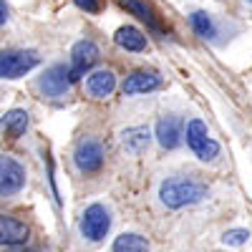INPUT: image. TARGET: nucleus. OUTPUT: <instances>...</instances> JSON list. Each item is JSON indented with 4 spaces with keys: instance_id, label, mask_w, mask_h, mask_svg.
Masks as SVG:
<instances>
[{
    "instance_id": "f8f14e48",
    "label": "nucleus",
    "mask_w": 252,
    "mask_h": 252,
    "mask_svg": "<svg viewBox=\"0 0 252 252\" xmlns=\"http://www.w3.org/2000/svg\"><path fill=\"white\" fill-rule=\"evenodd\" d=\"M86 91H89V96L96 98V101L109 98V96L116 91V73H114L111 68L94 71V73L86 78Z\"/></svg>"
},
{
    "instance_id": "9b49d317",
    "label": "nucleus",
    "mask_w": 252,
    "mask_h": 252,
    "mask_svg": "<svg viewBox=\"0 0 252 252\" xmlns=\"http://www.w3.org/2000/svg\"><path fill=\"white\" fill-rule=\"evenodd\" d=\"M154 136H157L161 149H166V152L177 149V146L182 144V139H184V124H182V119L179 116H161L157 121V134Z\"/></svg>"
},
{
    "instance_id": "6e6552de",
    "label": "nucleus",
    "mask_w": 252,
    "mask_h": 252,
    "mask_svg": "<svg viewBox=\"0 0 252 252\" xmlns=\"http://www.w3.org/2000/svg\"><path fill=\"white\" fill-rule=\"evenodd\" d=\"M98 58H101V53H98V46L94 40H89V38L78 40L71 48V78L73 81L83 78L98 63Z\"/></svg>"
},
{
    "instance_id": "ddd939ff",
    "label": "nucleus",
    "mask_w": 252,
    "mask_h": 252,
    "mask_svg": "<svg viewBox=\"0 0 252 252\" xmlns=\"http://www.w3.org/2000/svg\"><path fill=\"white\" fill-rule=\"evenodd\" d=\"M114 43L124 51H131V53H144L146 51V35L134 28V26H121L114 33Z\"/></svg>"
},
{
    "instance_id": "4468645a",
    "label": "nucleus",
    "mask_w": 252,
    "mask_h": 252,
    "mask_svg": "<svg viewBox=\"0 0 252 252\" xmlns=\"http://www.w3.org/2000/svg\"><path fill=\"white\" fill-rule=\"evenodd\" d=\"M0 129H3V134L8 139H20L28 129V111L10 109L8 114H3V119H0Z\"/></svg>"
},
{
    "instance_id": "9d476101",
    "label": "nucleus",
    "mask_w": 252,
    "mask_h": 252,
    "mask_svg": "<svg viewBox=\"0 0 252 252\" xmlns=\"http://www.w3.org/2000/svg\"><path fill=\"white\" fill-rule=\"evenodd\" d=\"M161 86H164V78L157 71H134L121 83V91L124 96H141V94H152Z\"/></svg>"
},
{
    "instance_id": "dca6fc26",
    "label": "nucleus",
    "mask_w": 252,
    "mask_h": 252,
    "mask_svg": "<svg viewBox=\"0 0 252 252\" xmlns=\"http://www.w3.org/2000/svg\"><path fill=\"white\" fill-rule=\"evenodd\" d=\"M119 5L124 10H129L131 15H136L141 23H146L152 31H159V18H157L154 8L146 3V0H119Z\"/></svg>"
},
{
    "instance_id": "2eb2a0df",
    "label": "nucleus",
    "mask_w": 252,
    "mask_h": 252,
    "mask_svg": "<svg viewBox=\"0 0 252 252\" xmlns=\"http://www.w3.org/2000/svg\"><path fill=\"white\" fill-rule=\"evenodd\" d=\"M149 141H152V134H149L146 126H131V129H124L121 131V144L126 146V152H131V154L146 152Z\"/></svg>"
},
{
    "instance_id": "39448f33",
    "label": "nucleus",
    "mask_w": 252,
    "mask_h": 252,
    "mask_svg": "<svg viewBox=\"0 0 252 252\" xmlns=\"http://www.w3.org/2000/svg\"><path fill=\"white\" fill-rule=\"evenodd\" d=\"M73 161H76V169L81 174H98L103 169V161H106V152H103V144L94 136H83L76 144V152H73Z\"/></svg>"
},
{
    "instance_id": "aec40b11",
    "label": "nucleus",
    "mask_w": 252,
    "mask_h": 252,
    "mask_svg": "<svg viewBox=\"0 0 252 252\" xmlns=\"http://www.w3.org/2000/svg\"><path fill=\"white\" fill-rule=\"evenodd\" d=\"M73 3L81 8V10H86V13H98L101 10V0H73Z\"/></svg>"
},
{
    "instance_id": "a211bd4d",
    "label": "nucleus",
    "mask_w": 252,
    "mask_h": 252,
    "mask_svg": "<svg viewBox=\"0 0 252 252\" xmlns=\"http://www.w3.org/2000/svg\"><path fill=\"white\" fill-rule=\"evenodd\" d=\"M189 23H192V28H194V33H197L199 38H209V40H212V38L217 35L215 20L209 18L207 13H202V10H197V13L189 15Z\"/></svg>"
},
{
    "instance_id": "f3484780",
    "label": "nucleus",
    "mask_w": 252,
    "mask_h": 252,
    "mask_svg": "<svg viewBox=\"0 0 252 252\" xmlns=\"http://www.w3.org/2000/svg\"><path fill=\"white\" fill-rule=\"evenodd\" d=\"M111 252H152V247L146 242V237L139 232H121L114 240Z\"/></svg>"
},
{
    "instance_id": "5701e85b",
    "label": "nucleus",
    "mask_w": 252,
    "mask_h": 252,
    "mask_svg": "<svg viewBox=\"0 0 252 252\" xmlns=\"http://www.w3.org/2000/svg\"><path fill=\"white\" fill-rule=\"evenodd\" d=\"M250 3H252V0H250Z\"/></svg>"
},
{
    "instance_id": "423d86ee",
    "label": "nucleus",
    "mask_w": 252,
    "mask_h": 252,
    "mask_svg": "<svg viewBox=\"0 0 252 252\" xmlns=\"http://www.w3.org/2000/svg\"><path fill=\"white\" fill-rule=\"evenodd\" d=\"M71 83H73L71 66H66V63H53V66L46 68L43 76L38 78V89L46 98H63L68 94Z\"/></svg>"
},
{
    "instance_id": "20e7f679",
    "label": "nucleus",
    "mask_w": 252,
    "mask_h": 252,
    "mask_svg": "<svg viewBox=\"0 0 252 252\" xmlns=\"http://www.w3.org/2000/svg\"><path fill=\"white\" fill-rule=\"evenodd\" d=\"M40 63L38 51H26V48H8V51H0V78H20L26 76L28 71H33Z\"/></svg>"
},
{
    "instance_id": "f257e3e1",
    "label": "nucleus",
    "mask_w": 252,
    "mask_h": 252,
    "mask_svg": "<svg viewBox=\"0 0 252 252\" xmlns=\"http://www.w3.org/2000/svg\"><path fill=\"white\" fill-rule=\"evenodd\" d=\"M209 194V187L197 179V177H166L159 184V202L166 209H182V207H192L202 202Z\"/></svg>"
},
{
    "instance_id": "7ed1b4c3",
    "label": "nucleus",
    "mask_w": 252,
    "mask_h": 252,
    "mask_svg": "<svg viewBox=\"0 0 252 252\" xmlns=\"http://www.w3.org/2000/svg\"><path fill=\"white\" fill-rule=\"evenodd\" d=\"M184 139L189 144V149L194 152L197 159L202 161H215L220 157V144L212 139V134H209L207 124L202 119H192L187 124V131H184Z\"/></svg>"
},
{
    "instance_id": "0eeeda50",
    "label": "nucleus",
    "mask_w": 252,
    "mask_h": 252,
    "mask_svg": "<svg viewBox=\"0 0 252 252\" xmlns=\"http://www.w3.org/2000/svg\"><path fill=\"white\" fill-rule=\"evenodd\" d=\"M26 166L18 159L0 154V197H15L18 192H23L26 187Z\"/></svg>"
},
{
    "instance_id": "412c9836",
    "label": "nucleus",
    "mask_w": 252,
    "mask_h": 252,
    "mask_svg": "<svg viewBox=\"0 0 252 252\" xmlns=\"http://www.w3.org/2000/svg\"><path fill=\"white\" fill-rule=\"evenodd\" d=\"M8 15H10V10H8V3H5V0H0V26H3V23H8Z\"/></svg>"
},
{
    "instance_id": "f03ea898",
    "label": "nucleus",
    "mask_w": 252,
    "mask_h": 252,
    "mask_svg": "<svg viewBox=\"0 0 252 252\" xmlns=\"http://www.w3.org/2000/svg\"><path fill=\"white\" fill-rule=\"evenodd\" d=\"M111 224H114L111 207L103 204V202H94V204H89L86 209H83V215L78 220V232L89 242H101L111 232Z\"/></svg>"
},
{
    "instance_id": "4be33fe9",
    "label": "nucleus",
    "mask_w": 252,
    "mask_h": 252,
    "mask_svg": "<svg viewBox=\"0 0 252 252\" xmlns=\"http://www.w3.org/2000/svg\"><path fill=\"white\" fill-rule=\"evenodd\" d=\"M15 252H31V250H15Z\"/></svg>"
},
{
    "instance_id": "6ab92c4d",
    "label": "nucleus",
    "mask_w": 252,
    "mask_h": 252,
    "mask_svg": "<svg viewBox=\"0 0 252 252\" xmlns=\"http://www.w3.org/2000/svg\"><path fill=\"white\" fill-rule=\"evenodd\" d=\"M250 240V232L247 229H227V232L222 235V245H227V247H242L245 242Z\"/></svg>"
},
{
    "instance_id": "1a4fd4ad",
    "label": "nucleus",
    "mask_w": 252,
    "mask_h": 252,
    "mask_svg": "<svg viewBox=\"0 0 252 252\" xmlns=\"http://www.w3.org/2000/svg\"><path fill=\"white\" fill-rule=\"evenodd\" d=\"M31 237V227L13 215L0 212V247H20Z\"/></svg>"
}]
</instances>
